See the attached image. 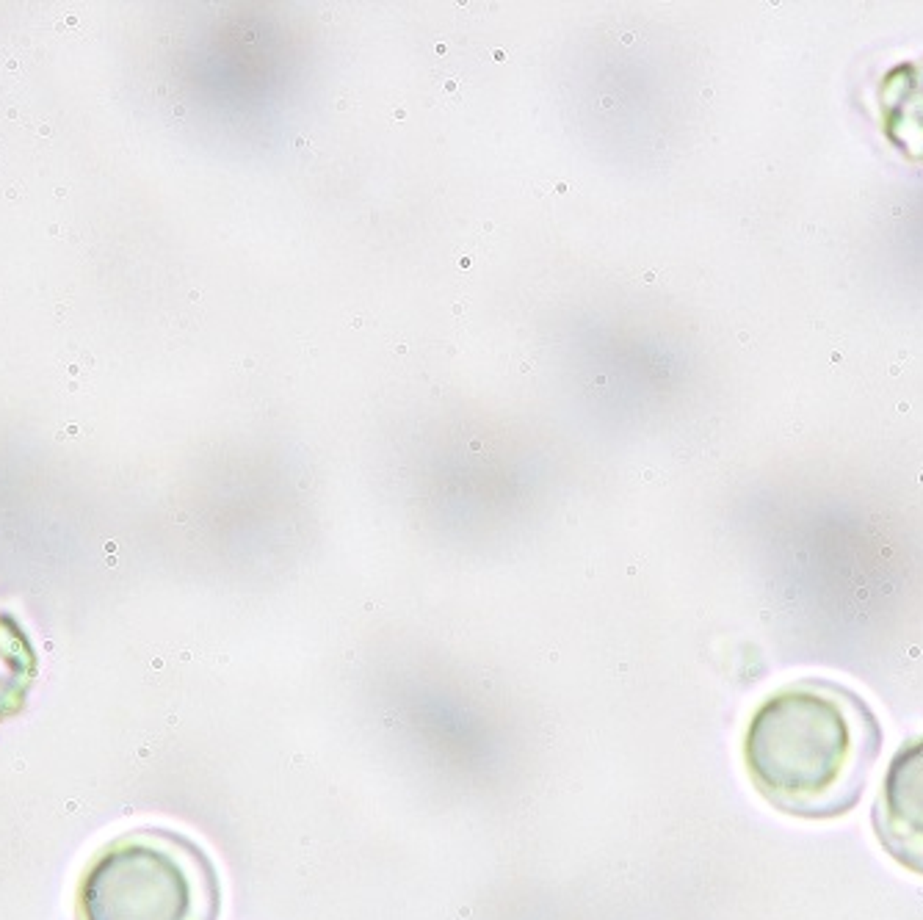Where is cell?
I'll list each match as a JSON object with an SVG mask.
<instances>
[{
  "label": "cell",
  "mask_w": 923,
  "mask_h": 920,
  "mask_svg": "<svg viewBox=\"0 0 923 920\" xmlns=\"http://www.w3.org/2000/svg\"><path fill=\"white\" fill-rule=\"evenodd\" d=\"M871 821L890 860L923 876V738L907 741L893 754Z\"/></svg>",
  "instance_id": "obj_3"
},
{
  "label": "cell",
  "mask_w": 923,
  "mask_h": 920,
  "mask_svg": "<svg viewBox=\"0 0 923 920\" xmlns=\"http://www.w3.org/2000/svg\"><path fill=\"white\" fill-rule=\"evenodd\" d=\"M219 910L216 865L172 829H133L105 843L75 896L78 920H216Z\"/></svg>",
  "instance_id": "obj_2"
},
{
  "label": "cell",
  "mask_w": 923,
  "mask_h": 920,
  "mask_svg": "<svg viewBox=\"0 0 923 920\" xmlns=\"http://www.w3.org/2000/svg\"><path fill=\"white\" fill-rule=\"evenodd\" d=\"M882 741V724L857 691L802 678L755 707L744 732V766L766 804L824 821L857 807Z\"/></svg>",
  "instance_id": "obj_1"
}]
</instances>
